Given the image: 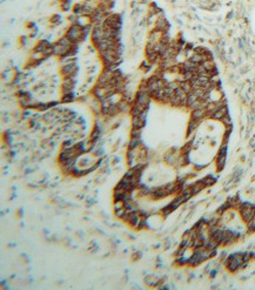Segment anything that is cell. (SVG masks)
<instances>
[{
    "mask_svg": "<svg viewBox=\"0 0 255 290\" xmlns=\"http://www.w3.org/2000/svg\"><path fill=\"white\" fill-rule=\"evenodd\" d=\"M225 162H226V155H220V154H217L216 155V168H217V170L219 172H221L222 169H223V167H225Z\"/></svg>",
    "mask_w": 255,
    "mask_h": 290,
    "instance_id": "cell-3",
    "label": "cell"
},
{
    "mask_svg": "<svg viewBox=\"0 0 255 290\" xmlns=\"http://www.w3.org/2000/svg\"><path fill=\"white\" fill-rule=\"evenodd\" d=\"M72 100H73V94H72V92H69V93H66V94H64V96H62V102H71Z\"/></svg>",
    "mask_w": 255,
    "mask_h": 290,
    "instance_id": "cell-7",
    "label": "cell"
},
{
    "mask_svg": "<svg viewBox=\"0 0 255 290\" xmlns=\"http://www.w3.org/2000/svg\"><path fill=\"white\" fill-rule=\"evenodd\" d=\"M221 121L223 122V125H225V126H227V127H230V126H232V122H230V117H229V115H228V114L222 117Z\"/></svg>",
    "mask_w": 255,
    "mask_h": 290,
    "instance_id": "cell-8",
    "label": "cell"
},
{
    "mask_svg": "<svg viewBox=\"0 0 255 290\" xmlns=\"http://www.w3.org/2000/svg\"><path fill=\"white\" fill-rule=\"evenodd\" d=\"M52 22H54V24H58V22H60V17L59 15H54V17L52 18Z\"/></svg>",
    "mask_w": 255,
    "mask_h": 290,
    "instance_id": "cell-9",
    "label": "cell"
},
{
    "mask_svg": "<svg viewBox=\"0 0 255 290\" xmlns=\"http://www.w3.org/2000/svg\"><path fill=\"white\" fill-rule=\"evenodd\" d=\"M199 122H200V121H198V120H194V119H192V120L189 121L188 129H187V135H190V134L194 132L195 129H196V127L199 126Z\"/></svg>",
    "mask_w": 255,
    "mask_h": 290,
    "instance_id": "cell-4",
    "label": "cell"
},
{
    "mask_svg": "<svg viewBox=\"0 0 255 290\" xmlns=\"http://www.w3.org/2000/svg\"><path fill=\"white\" fill-rule=\"evenodd\" d=\"M139 145H140V139H136V138H131V141L128 143V149H132V151H136L138 149Z\"/></svg>",
    "mask_w": 255,
    "mask_h": 290,
    "instance_id": "cell-5",
    "label": "cell"
},
{
    "mask_svg": "<svg viewBox=\"0 0 255 290\" xmlns=\"http://www.w3.org/2000/svg\"><path fill=\"white\" fill-rule=\"evenodd\" d=\"M227 114H228L227 107H226V105H225V106L221 107L220 109H217V111L214 112L213 114H211L209 117H211V119H214V120H221L222 117L225 116V115H227Z\"/></svg>",
    "mask_w": 255,
    "mask_h": 290,
    "instance_id": "cell-2",
    "label": "cell"
},
{
    "mask_svg": "<svg viewBox=\"0 0 255 290\" xmlns=\"http://www.w3.org/2000/svg\"><path fill=\"white\" fill-rule=\"evenodd\" d=\"M202 181H204V183H205L206 187H209V186L215 183V178H213V176H207V178H205Z\"/></svg>",
    "mask_w": 255,
    "mask_h": 290,
    "instance_id": "cell-6",
    "label": "cell"
},
{
    "mask_svg": "<svg viewBox=\"0 0 255 290\" xmlns=\"http://www.w3.org/2000/svg\"><path fill=\"white\" fill-rule=\"evenodd\" d=\"M207 116H208V113L206 111V108H196V109L192 111V119H194V120L201 121Z\"/></svg>",
    "mask_w": 255,
    "mask_h": 290,
    "instance_id": "cell-1",
    "label": "cell"
}]
</instances>
